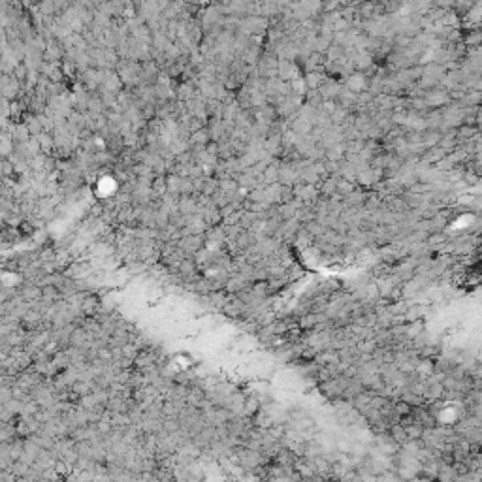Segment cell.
Listing matches in <instances>:
<instances>
[{
	"label": "cell",
	"mask_w": 482,
	"mask_h": 482,
	"mask_svg": "<svg viewBox=\"0 0 482 482\" xmlns=\"http://www.w3.org/2000/svg\"><path fill=\"white\" fill-rule=\"evenodd\" d=\"M390 437L398 443L399 446L407 445L409 443V437H407V430H405V426H401V424H392L390 426Z\"/></svg>",
	"instance_id": "2"
},
{
	"label": "cell",
	"mask_w": 482,
	"mask_h": 482,
	"mask_svg": "<svg viewBox=\"0 0 482 482\" xmlns=\"http://www.w3.org/2000/svg\"><path fill=\"white\" fill-rule=\"evenodd\" d=\"M394 410L398 412L399 418H401V416H409L410 414V405L407 403V401H403V399H401V401H398V403L394 405Z\"/></svg>",
	"instance_id": "6"
},
{
	"label": "cell",
	"mask_w": 482,
	"mask_h": 482,
	"mask_svg": "<svg viewBox=\"0 0 482 482\" xmlns=\"http://www.w3.org/2000/svg\"><path fill=\"white\" fill-rule=\"evenodd\" d=\"M422 316V307H418V305H412V307H409L407 311H405V318H407V322H418V318Z\"/></svg>",
	"instance_id": "4"
},
{
	"label": "cell",
	"mask_w": 482,
	"mask_h": 482,
	"mask_svg": "<svg viewBox=\"0 0 482 482\" xmlns=\"http://www.w3.org/2000/svg\"><path fill=\"white\" fill-rule=\"evenodd\" d=\"M162 412H164V414H168V416H175V414H177V409H173V405H171V403H166V405L162 407Z\"/></svg>",
	"instance_id": "9"
},
{
	"label": "cell",
	"mask_w": 482,
	"mask_h": 482,
	"mask_svg": "<svg viewBox=\"0 0 482 482\" xmlns=\"http://www.w3.org/2000/svg\"><path fill=\"white\" fill-rule=\"evenodd\" d=\"M418 371L422 373V377H432L435 375V362L432 358H424V360L418 363Z\"/></svg>",
	"instance_id": "3"
},
{
	"label": "cell",
	"mask_w": 482,
	"mask_h": 482,
	"mask_svg": "<svg viewBox=\"0 0 482 482\" xmlns=\"http://www.w3.org/2000/svg\"><path fill=\"white\" fill-rule=\"evenodd\" d=\"M241 289H243V279L241 277H234L226 283V290H228V292H238V290H241Z\"/></svg>",
	"instance_id": "7"
},
{
	"label": "cell",
	"mask_w": 482,
	"mask_h": 482,
	"mask_svg": "<svg viewBox=\"0 0 482 482\" xmlns=\"http://www.w3.org/2000/svg\"><path fill=\"white\" fill-rule=\"evenodd\" d=\"M454 482H459V481H454Z\"/></svg>",
	"instance_id": "10"
},
{
	"label": "cell",
	"mask_w": 482,
	"mask_h": 482,
	"mask_svg": "<svg viewBox=\"0 0 482 482\" xmlns=\"http://www.w3.org/2000/svg\"><path fill=\"white\" fill-rule=\"evenodd\" d=\"M98 307V300L96 298H85V301H81V309H83L85 314L95 313Z\"/></svg>",
	"instance_id": "5"
},
{
	"label": "cell",
	"mask_w": 482,
	"mask_h": 482,
	"mask_svg": "<svg viewBox=\"0 0 482 482\" xmlns=\"http://www.w3.org/2000/svg\"><path fill=\"white\" fill-rule=\"evenodd\" d=\"M459 479V473L456 465H445L441 463V467L437 471V481L439 482H454Z\"/></svg>",
	"instance_id": "1"
},
{
	"label": "cell",
	"mask_w": 482,
	"mask_h": 482,
	"mask_svg": "<svg viewBox=\"0 0 482 482\" xmlns=\"http://www.w3.org/2000/svg\"><path fill=\"white\" fill-rule=\"evenodd\" d=\"M85 265L83 264H73L70 269H68V277H81L85 271Z\"/></svg>",
	"instance_id": "8"
}]
</instances>
